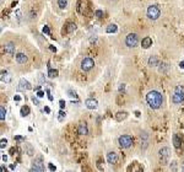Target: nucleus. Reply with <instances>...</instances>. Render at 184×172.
<instances>
[{
	"label": "nucleus",
	"instance_id": "nucleus-45",
	"mask_svg": "<svg viewBox=\"0 0 184 172\" xmlns=\"http://www.w3.org/2000/svg\"><path fill=\"white\" fill-rule=\"evenodd\" d=\"M49 48H50V50H52V52H55V50H57V48H55V47H53V46H50Z\"/></svg>",
	"mask_w": 184,
	"mask_h": 172
},
{
	"label": "nucleus",
	"instance_id": "nucleus-12",
	"mask_svg": "<svg viewBox=\"0 0 184 172\" xmlns=\"http://www.w3.org/2000/svg\"><path fill=\"white\" fill-rule=\"evenodd\" d=\"M23 150H25V152H26L28 156H33V155H35V148L31 144H28V143H25V144H23Z\"/></svg>",
	"mask_w": 184,
	"mask_h": 172
},
{
	"label": "nucleus",
	"instance_id": "nucleus-23",
	"mask_svg": "<svg viewBox=\"0 0 184 172\" xmlns=\"http://www.w3.org/2000/svg\"><path fill=\"white\" fill-rule=\"evenodd\" d=\"M29 114V107L28 106H23L21 107V116L22 117H26V116H28Z\"/></svg>",
	"mask_w": 184,
	"mask_h": 172
},
{
	"label": "nucleus",
	"instance_id": "nucleus-31",
	"mask_svg": "<svg viewBox=\"0 0 184 172\" xmlns=\"http://www.w3.org/2000/svg\"><path fill=\"white\" fill-rule=\"evenodd\" d=\"M171 170H173V171H177V162H172L171 164Z\"/></svg>",
	"mask_w": 184,
	"mask_h": 172
},
{
	"label": "nucleus",
	"instance_id": "nucleus-35",
	"mask_svg": "<svg viewBox=\"0 0 184 172\" xmlns=\"http://www.w3.org/2000/svg\"><path fill=\"white\" fill-rule=\"evenodd\" d=\"M102 15H103V11H102V10H97V11H96V16H97V17H102Z\"/></svg>",
	"mask_w": 184,
	"mask_h": 172
},
{
	"label": "nucleus",
	"instance_id": "nucleus-15",
	"mask_svg": "<svg viewBox=\"0 0 184 172\" xmlns=\"http://www.w3.org/2000/svg\"><path fill=\"white\" fill-rule=\"evenodd\" d=\"M184 100V96L183 95H180V94H177V92H174L173 94V96H172V101H173V103H176V104H178V103H182Z\"/></svg>",
	"mask_w": 184,
	"mask_h": 172
},
{
	"label": "nucleus",
	"instance_id": "nucleus-5",
	"mask_svg": "<svg viewBox=\"0 0 184 172\" xmlns=\"http://www.w3.org/2000/svg\"><path fill=\"white\" fill-rule=\"evenodd\" d=\"M44 170H45V167H44V162H43L42 157H37V158H35V161L32 162V167H31V171L43 172Z\"/></svg>",
	"mask_w": 184,
	"mask_h": 172
},
{
	"label": "nucleus",
	"instance_id": "nucleus-32",
	"mask_svg": "<svg viewBox=\"0 0 184 172\" xmlns=\"http://www.w3.org/2000/svg\"><path fill=\"white\" fill-rule=\"evenodd\" d=\"M63 118H65V112H64V111H60V112H59V121H63Z\"/></svg>",
	"mask_w": 184,
	"mask_h": 172
},
{
	"label": "nucleus",
	"instance_id": "nucleus-46",
	"mask_svg": "<svg viewBox=\"0 0 184 172\" xmlns=\"http://www.w3.org/2000/svg\"><path fill=\"white\" fill-rule=\"evenodd\" d=\"M44 111H45V112H47V113H49V112H50L49 107H44Z\"/></svg>",
	"mask_w": 184,
	"mask_h": 172
},
{
	"label": "nucleus",
	"instance_id": "nucleus-21",
	"mask_svg": "<svg viewBox=\"0 0 184 172\" xmlns=\"http://www.w3.org/2000/svg\"><path fill=\"white\" fill-rule=\"evenodd\" d=\"M127 117H128L127 112H118V113L115 114V119H117L118 122H121L123 119H125Z\"/></svg>",
	"mask_w": 184,
	"mask_h": 172
},
{
	"label": "nucleus",
	"instance_id": "nucleus-40",
	"mask_svg": "<svg viewBox=\"0 0 184 172\" xmlns=\"http://www.w3.org/2000/svg\"><path fill=\"white\" fill-rule=\"evenodd\" d=\"M15 140H17V141H21V140H25V138L20 137V135H17V137H15Z\"/></svg>",
	"mask_w": 184,
	"mask_h": 172
},
{
	"label": "nucleus",
	"instance_id": "nucleus-36",
	"mask_svg": "<svg viewBox=\"0 0 184 172\" xmlns=\"http://www.w3.org/2000/svg\"><path fill=\"white\" fill-rule=\"evenodd\" d=\"M43 33L49 34V28H48V26H44V27H43Z\"/></svg>",
	"mask_w": 184,
	"mask_h": 172
},
{
	"label": "nucleus",
	"instance_id": "nucleus-48",
	"mask_svg": "<svg viewBox=\"0 0 184 172\" xmlns=\"http://www.w3.org/2000/svg\"><path fill=\"white\" fill-rule=\"evenodd\" d=\"M10 170H15V165H10Z\"/></svg>",
	"mask_w": 184,
	"mask_h": 172
},
{
	"label": "nucleus",
	"instance_id": "nucleus-27",
	"mask_svg": "<svg viewBox=\"0 0 184 172\" xmlns=\"http://www.w3.org/2000/svg\"><path fill=\"white\" fill-rule=\"evenodd\" d=\"M168 68H170V65H168L167 63H162L161 67H160V71H161V73H166V71L168 70Z\"/></svg>",
	"mask_w": 184,
	"mask_h": 172
},
{
	"label": "nucleus",
	"instance_id": "nucleus-34",
	"mask_svg": "<svg viewBox=\"0 0 184 172\" xmlns=\"http://www.w3.org/2000/svg\"><path fill=\"white\" fill-rule=\"evenodd\" d=\"M68 92H69V96H70V97H78V96H76V92H75V91H71V90H69Z\"/></svg>",
	"mask_w": 184,
	"mask_h": 172
},
{
	"label": "nucleus",
	"instance_id": "nucleus-47",
	"mask_svg": "<svg viewBox=\"0 0 184 172\" xmlns=\"http://www.w3.org/2000/svg\"><path fill=\"white\" fill-rule=\"evenodd\" d=\"M3 161H7V156H6V155H3Z\"/></svg>",
	"mask_w": 184,
	"mask_h": 172
},
{
	"label": "nucleus",
	"instance_id": "nucleus-24",
	"mask_svg": "<svg viewBox=\"0 0 184 172\" xmlns=\"http://www.w3.org/2000/svg\"><path fill=\"white\" fill-rule=\"evenodd\" d=\"M5 117H6V110H5L4 106H1V107H0V119H1V121H5Z\"/></svg>",
	"mask_w": 184,
	"mask_h": 172
},
{
	"label": "nucleus",
	"instance_id": "nucleus-22",
	"mask_svg": "<svg viewBox=\"0 0 184 172\" xmlns=\"http://www.w3.org/2000/svg\"><path fill=\"white\" fill-rule=\"evenodd\" d=\"M75 30H76V25H75V23H72V22L68 23V26H66V32H68V33H71V32H74Z\"/></svg>",
	"mask_w": 184,
	"mask_h": 172
},
{
	"label": "nucleus",
	"instance_id": "nucleus-41",
	"mask_svg": "<svg viewBox=\"0 0 184 172\" xmlns=\"http://www.w3.org/2000/svg\"><path fill=\"white\" fill-rule=\"evenodd\" d=\"M32 101H33V103H35V104H39V101H38V98H36V97H33V98H32Z\"/></svg>",
	"mask_w": 184,
	"mask_h": 172
},
{
	"label": "nucleus",
	"instance_id": "nucleus-29",
	"mask_svg": "<svg viewBox=\"0 0 184 172\" xmlns=\"http://www.w3.org/2000/svg\"><path fill=\"white\" fill-rule=\"evenodd\" d=\"M6 144H7L6 139H1V141H0V148H1V149H4V148L6 146Z\"/></svg>",
	"mask_w": 184,
	"mask_h": 172
},
{
	"label": "nucleus",
	"instance_id": "nucleus-18",
	"mask_svg": "<svg viewBox=\"0 0 184 172\" xmlns=\"http://www.w3.org/2000/svg\"><path fill=\"white\" fill-rule=\"evenodd\" d=\"M158 62H160V60H158V58H157L156 55H151L149 58V67H151V68H152V67H157V65H158Z\"/></svg>",
	"mask_w": 184,
	"mask_h": 172
},
{
	"label": "nucleus",
	"instance_id": "nucleus-16",
	"mask_svg": "<svg viewBox=\"0 0 184 172\" xmlns=\"http://www.w3.org/2000/svg\"><path fill=\"white\" fill-rule=\"evenodd\" d=\"M16 62L19 64H25L27 62V55L23 54V53H17L16 54Z\"/></svg>",
	"mask_w": 184,
	"mask_h": 172
},
{
	"label": "nucleus",
	"instance_id": "nucleus-7",
	"mask_svg": "<svg viewBox=\"0 0 184 172\" xmlns=\"http://www.w3.org/2000/svg\"><path fill=\"white\" fill-rule=\"evenodd\" d=\"M160 157H161V161H162L163 165H166L168 158H170V148L163 146L162 149L160 150Z\"/></svg>",
	"mask_w": 184,
	"mask_h": 172
},
{
	"label": "nucleus",
	"instance_id": "nucleus-25",
	"mask_svg": "<svg viewBox=\"0 0 184 172\" xmlns=\"http://www.w3.org/2000/svg\"><path fill=\"white\" fill-rule=\"evenodd\" d=\"M48 76H49L50 79L57 77V76H58V70H55V69H50L49 71H48Z\"/></svg>",
	"mask_w": 184,
	"mask_h": 172
},
{
	"label": "nucleus",
	"instance_id": "nucleus-9",
	"mask_svg": "<svg viewBox=\"0 0 184 172\" xmlns=\"http://www.w3.org/2000/svg\"><path fill=\"white\" fill-rule=\"evenodd\" d=\"M85 106L88 110H96V108L98 107V102H97V100H95V98H87L85 101Z\"/></svg>",
	"mask_w": 184,
	"mask_h": 172
},
{
	"label": "nucleus",
	"instance_id": "nucleus-19",
	"mask_svg": "<svg viewBox=\"0 0 184 172\" xmlns=\"http://www.w3.org/2000/svg\"><path fill=\"white\" fill-rule=\"evenodd\" d=\"M180 144H182V139L179 138V135L178 134H173V145H174V148H179L180 146Z\"/></svg>",
	"mask_w": 184,
	"mask_h": 172
},
{
	"label": "nucleus",
	"instance_id": "nucleus-42",
	"mask_svg": "<svg viewBox=\"0 0 184 172\" xmlns=\"http://www.w3.org/2000/svg\"><path fill=\"white\" fill-rule=\"evenodd\" d=\"M47 94H48V98H49L50 101H53V96L50 95V92H49V90H47Z\"/></svg>",
	"mask_w": 184,
	"mask_h": 172
},
{
	"label": "nucleus",
	"instance_id": "nucleus-33",
	"mask_svg": "<svg viewBox=\"0 0 184 172\" xmlns=\"http://www.w3.org/2000/svg\"><path fill=\"white\" fill-rule=\"evenodd\" d=\"M125 91V84H120L119 86V92H124Z\"/></svg>",
	"mask_w": 184,
	"mask_h": 172
},
{
	"label": "nucleus",
	"instance_id": "nucleus-10",
	"mask_svg": "<svg viewBox=\"0 0 184 172\" xmlns=\"http://www.w3.org/2000/svg\"><path fill=\"white\" fill-rule=\"evenodd\" d=\"M107 161H108V164H111V165L117 164V162H118V155L114 151L108 152V154H107Z\"/></svg>",
	"mask_w": 184,
	"mask_h": 172
},
{
	"label": "nucleus",
	"instance_id": "nucleus-8",
	"mask_svg": "<svg viewBox=\"0 0 184 172\" xmlns=\"http://www.w3.org/2000/svg\"><path fill=\"white\" fill-rule=\"evenodd\" d=\"M17 89L20 90V91H28V90L32 89V86H31V84H29L26 79H21V80L19 81Z\"/></svg>",
	"mask_w": 184,
	"mask_h": 172
},
{
	"label": "nucleus",
	"instance_id": "nucleus-43",
	"mask_svg": "<svg viewBox=\"0 0 184 172\" xmlns=\"http://www.w3.org/2000/svg\"><path fill=\"white\" fill-rule=\"evenodd\" d=\"M14 100H15V101H21V97H20V96H17V95H16V96L14 97Z\"/></svg>",
	"mask_w": 184,
	"mask_h": 172
},
{
	"label": "nucleus",
	"instance_id": "nucleus-30",
	"mask_svg": "<svg viewBox=\"0 0 184 172\" xmlns=\"http://www.w3.org/2000/svg\"><path fill=\"white\" fill-rule=\"evenodd\" d=\"M15 15H16V19H17V20L21 21V10H16Z\"/></svg>",
	"mask_w": 184,
	"mask_h": 172
},
{
	"label": "nucleus",
	"instance_id": "nucleus-11",
	"mask_svg": "<svg viewBox=\"0 0 184 172\" xmlns=\"http://www.w3.org/2000/svg\"><path fill=\"white\" fill-rule=\"evenodd\" d=\"M4 49H5V53H7V54H10V55H14L15 54V43H12V42L6 43V44L4 46Z\"/></svg>",
	"mask_w": 184,
	"mask_h": 172
},
{
	"label": "nucleus",
	"instance_id": "nucleus-20",
	"mask_svg": "<svg viewBox=\"0 0 184 172\" xmlns=\"http://www.w3.org/2000/svg\"><path fill=\"white\" fill-rule=\"evenodd\" d=\"M117 30H118L117 25H114V23H111V25H108V26H107L106 32H107V33H114V32H117Z\"/></svg>",
	"mask_w": 184,
	"mask_h": 172
},
{
	"label": "nucleus",
	"instance_id": "nucleus-14",
	"mask_svg": "<svg viewBox=\"0 0 184 172\" xmlns=\"http://www.w3.org/2000/svg\"><path fill=\"white\" fill-rule=\"evenodd\" d=\"M78 133L80 134V135H86V134L88 133V129H87V125H86V123H80V124H79Z\"/></svg>",
	"mask_w": 184,
	"mask_h": 172
},
{
	"label": "nucleus",
	"instance_id": "nucleus-39",
	"mask_svg": "<svg viewBox=\"0 0 184 172\" xmlns=\"http://www.w3.org/2000/svg\"><path fill=\"white\" fill-rule=\"evenodd\" d=\"M37 96H38L39 98H41V97L44 96V92H43V91H38V92H37Z\"/></svg>",
	"mask_w": 184,
	"mask_h": 172
},
{
	"label": "nucleus",
	"instance_id": "nucleus-3",
	"mask_svg": "<svg viewBox=\"0 0 184 172\" xmlns=\"http://www.w3.org/2000/svg\"><path fill=\"white\" fill-rule=\"evenodd\" d=\"M133 141H134V139L130 137V135H120L119 139H118L119 145H120L121 148H124V149L130 148V146L133 145Z\"/></svg>",
	"mask_w": 184,
	"mask_h": 172
},
{
	"label": "nucleus",
	"instance_id": "nucleus-38",
	"mask_svg": "<svg viewBox=\"0 0 184 172\" xmlns=\"http://www.w3.org/2000/svg\"><path fill=\"white\" fill-rule=\"evenodd\" d=\"M59 106H60V108H64V107H65V101L60 100V101H59Z\"/></svg>",
	"mask_w": 184,
	"mask_h": 172
},
{
	"label": "nucleus",
	"instance_id": "nucleus-1",
	"mask_svg": "<svg viewBox=\"0 0 184 172\" xmlns=\"http://www.w3.org/2000/svg\"><path fill=\"white\" fill-rule=\"evenodd\" d=\"M146 101L149 103V106L152 108V110H158L161 106H162V95L158 92V91H156V90H152V91H150L147 92V95H146Z\"/></svg>",
	"mask_w": 184,
	"mask_h": 172
},
{
	"label": "nucleus",
	"instance_id": "nucleus-26",
	"mask_svg": "<svg viewBox=\"0 0 184 172\" xmlns=\"http://www.w3.org/2000/svg\"><path fill=\"white\" fill-rule=\"evenodd\" d=\"M58 6L60 9H65L68 6V0H58Z\"/></svg>",
	"mask_w": 184,
	"mask_h": 172
},
{
	"label": "nucleus",
	"instance_id": "nucleus-37",
	"mask_svg": "<svg viewBox=\"0 0 184 172\" xmlns=\"http://www.w3.org/2000/svg\"><path fill=\"white\" fill-rule=\"evenodd\" d=\"M48 167H49L50 171H55V170H57V168H55V166L53 165V164H49V165H48Z\"/></svg>",
	"mask_w": 184,
	"mask_h": 172
},
{
	"label": "nucleus",
	"instance_id": "nucleus-28",
	"mask_svg": "<svg viewBox=\"0 0 184 172\" xmlns=\"http://www.w3.org/2000/svg\"><path fill=\"white\" fill-rule=\"evenodd\" d=\"M174 92L180 94V95H183L184 96V87L183 86H180V85H178V86H176V89H174Z\"/></svg>",
	"mask_w": 184,
	"mask_h": 172
},
{
	"label": "nucleus",
	"instance_id": "nucleus-4",
	"mask_svg": "<svg viewBox=\"0 0 184 172\" xmlns=\"http://www.w3.org/2000/svg\"><path fill=\"white\" fill-rule=\"evenodd\" d=\"M137 43H139V37H137V34L136 33H129L127 36V38H125V44H127L128 47L134 48V47L137 46Z\"/></svg>",
	"mask_w": 184,
	"mask_h": 172
},
{
	"label": "nucleus",
	"instance_id": "nucleus-13",
	"mask_svg": "<svg viewBox=\"0 0 184 172\" xmlns=\"http://www.w3.org/2000/svg\"><path fill=\"white\" fill-rule=\"evenodd\" d=\"M11 81V75L7 73L6 70H1V83L9 84Z\"/></svg>",
	"mask_w": 184,
	"mask_h": 172
},
{
	"label": "nucleus",
	"instance_id": "nucleus-44",
	"mask_svg": "<svg viewBox=\"0 0 184 172\" xmlns=\"http://www.w3.org/2000/svg\"><path fill=\"white\" fill-rule=\"evenodd\" d=\"M179 67H180L182 69H184V60H182V62L179 63Z\"/></svg>",
	"mask_w": 184,
	"mask_h": 172
},
{
	"label": "nucleus",
	"instance_id": "nucleus-2",
	"mask_svg": "<svg viewBox=\"0 0 184 172\" xmlns=\"http://www.w3.org/2000/svg\"><path fill=\"white\" fill-rule=\"evenodd\" d=\"M160 15H161V11L157 5H151L147 7V17L150 20H157L160 17Z\"/></svg>",
	"mask_w": 184,
	"mask_h": 172
},
{
	"label": "nucleus",
	"instance_id": "nucleus-6",
	"mask_svg": "<svg viewBox=\"0 0 184 172\" xmlns=\"http://www.w3.org/2000/svg\"><path fill=\"white\" fill-rule=\"evenodd\" d=\"M93 67H95L93 59H91V58H85V59H82V62H81V69H82L84 71H90Z\"/></svg>",
	"mask_w": 184,
	"mask_h": 172
},
{
	"label": "nucleus",
	"instance_id": "nucleus-17",
	"mask_svg": "<svg viewBox=\"0 0 184 172\" xmlns=\"http://www.w3.org/2000/svg\"><path fill=\"white\" fill-rule=\"evenodd\" d=\"M141 46H142V48H145V49L150 48V47L152 46V39H151L150 37H145L141 42Z\"/></svg>",
	"mask_w": 184,
	"mask_h": 172
}]
</instances>
